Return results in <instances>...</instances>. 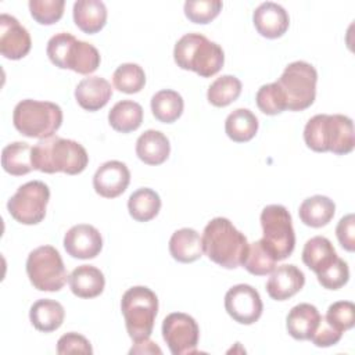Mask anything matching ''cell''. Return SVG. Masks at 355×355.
Instances as JSON below:
<instances>
[{
  "instance_id": "1",
  "label": "cell",
  "mask_w": 355,
  "mask_h": 355,
  "mask_svg": "<svg viewBox=\"0 0 355 355\" xmlns=\"http://www.w3.org/2000/svg\"><path fill=\"white\" fill-rule=\"evenodd\" d=\"M305 144L316 151H331L337 155L348 154L355 146L352 119L341 114H318L304 128Z\"/></svg>"
},
{
  "instance_id": "2",
  "label": "cell",
  "mask_w": 355,
  "mask_h": 355,
  "mask_svg": "<svg viewBox=\"0 0 355 355\" xmlns=\"http://www.w3.org/2000/svg\"><path fill=\"white\" fill-rule=\"evenodd\" d=\"M32 164L36 171L44 173L78 175L86 169L89 155L80 143L50 136L39 140L32 147Z\"/></svg>"
},
{
  "instance_id": "3",
  "label": "cell",
  "mask_w": 355,
  "mask_h": 355,
  "mask_svg": "<svg viewBox=\"0 0 355 355\" xmlns=\"http://www.w3.org/2000/svg\"><path fill=\"white\" fill-rule=\"evenodd\" d=\"M204 254L225 269H236L243 263L248 250L247 237L227 218H214L202 232Z\"/></svg>"
},
{
  "instance_id": "4",
  "label": "cell",
  "mask_w": 355,
  "mask_h": 355,
  "mask_svg": "<svg viewBox=\"0 0 355 355\" xmlns=\"http://www.w3.org/2000/svg\"><path fill=\"white\" fill-rule=\"evenodd\" d=\"M173 58L179 68L193 71L201 78L218 73L225 62L222 47L201 33H186L175 44Z\"/></svg>"
},
{
  "instance_id": "5",
  "label": "cell",
  "mask_w": 355,
  "mask_h": 355,
  "mask_svg": "<svg viewBox=\"0 0 355 355\" xmlns=\"http://www.w3.org/2000/svg\"><path fill=\"white\" fill-rule=\"evenodd\" d=\"M49 60L61 69L89 75L100 67L98 50L83 40H78L68 32H60L50 37L46 49Z\"/></svg>"
},
{
  "instance_id": "6",
  "label": "cell",
  "mask_w": 355,
  "mask_h": 355,
  "mask_svg": "<svg viewBox=\"0 0 355 355\" xmlns=\"http://www.w3.org/2000/svg\"><path fill=\"white\" fill-rule=\"evenodd\" d=\"M15 129L31 139H46L54 136L62 123V110L51 101L26 98L19 101L12 112Z\"/></svg>"
},
{
  "instance_id": "7",
  "label": "cell",
  "mask_w": 355,
  "mask_h": 355,
  "mask_svg": "<svg viewBox=\"0 0 355 355\" xmlns=\"http://www.w3.org/2000/svg\"><path fill=\"white\" fill-rule=\"evenodd\" d=\"M121 311L133 343L150 338L158 313V298L151 288L146 286L128 288L121 300Z\"/></svg>"
},
{
  "instance_id": "8",
  "label": "cell",
  "mask_w": 355,
  "mask_h": 355,
  "mask_svg": "<svg viewBox=\"0 0 355 355\" xmlns=\"http://www.w3.org/2000/svg\"><path fill=\"white\" fill-rule=\"evenodd\" d=\"M262 239L261 241L276 261L288 258L295 247V233L291 215L284 205L270 204L261 212Z\"/></svg>"
},
{
  "instance_id": "9",
  "label": "cell",
  "mask_w": 355,
  "mask_h": 355,
  "mask_svg": "<svg viewBox=\"0 0 355 355\" xmlns=\"http://www.w3.org/2000/svg\"><path fill=\"white\" fill-rule=\"evenodd\" d=\"M318 72L306 61L288 64L280 75L277 85L284 93L287 110L302 111L311 107L316 97Z\"/></svg>"
},
{
  "instance_id": "10",
  "label": "cell",
  "mask_w": 355,
  "mask_h": 355,
  "mask_svg": "<svg viewBox=\"0 0 355 355\" xmlns=\"http://www.w3.org/2000/svg\"><path fill=\"white\" fill-rule=\"evenodd\" d=\"M26 275L39 291H60L68 280L62 258L53 245H40L29 252Z\"/></svg>"
},
{
  "instance_id": "11",
  "label": "cell",
  "mask_w": 355,
  "mask_h": 355,
  "mask_svg": "<svg viewBox=\"0 0 355 355\" xmlns=\"http://www.w3.org/2000/svg\"><path fill=\"white\" fill-rule=\"evenodd\" d=\"M50 200L49 186L40 180H32L19 186L8 200L10 215L22 225H37L46 216Z\"/></svg>"
},
{
  "instance_id": "12",
  "label": "cell",
  "mask_w": 355,
  "mask_h": 355,
  "mask_svg": "<svg viewBox=\"0 0 355 355\" xmlns=\"http://www.w3.org/2000/svg\"><path fill=\"white\" fill-rule=\"evenodd\" d=\"M162 337L173 355H190L197 352L200 329L190 315L172 312L162 322Z\"/></svg>"
},
{
  "instance_id": "13",
  "label": "cell",
  "mask_w": 355,
  "mask_h": 355,
  "mask_svg": "<svg viewBox=\"0 0 355 355\" xmlns=\"http://www.w3.org/2000/svg\"><path fill=\"white\" fill-rule=\"evenodd\" d=\"M227 315L240 324L255 323L263 311L259 293L250 284H236L225 294Z\"/></svg>"
},
{
  "instance_id": "14",
  "label": "cell",
  "mask_w": 355,
  "mask_h": 355,
  "mask_svg": "<svg viewBox=\"0 0 355 355\" xmlns=\"http://www.w3.org/2000/svg\"><path fill=\"white\" fill-rule=\"evenodd\" d=\"M31 35L19 21L8 14L0 15V53L7 60H21L31 51Z\"/></svg>"
},
{
  "instance_id": "15",
  "label": "cell",
  "mask_w": 355,
  "mask_h": 355,
  "mask_svg": "<svg viewBox=\"0 0 355 355\" xmlns=\"http://www.w3.org/2000/svg\"><path fill=\"white\" fill-rule=\"evenodd\" d=\"M64 248L72 258L92 259L101 252L103 237L92 225H75L64 236Z\"/></svg>"
},
{
  "instance_id": "16",
  "label": "cell",
  "mask_w": 355,
  "mask_h": 355,
  "mask_svg": "<svg viewBox=\"0 0 355 355\" xmlns=\"http://www.w3.org/2000/svg\"><path fill=\"white\" fill-rule=\"evenodd\" d=\"M130 172L128 166L116 159L104 162L93 176L94 191L104 198L121 196L129 186Z\"/></svg>"
},
{
  "instance_id": "17",
  "label": "cell",
  "mask_w": 355,
  "mask_h": 355,
  "mask_svg": "<svg viewBox=\"0 0 355 355\" xmlns=\"http://www.w3.org/2000/svg\"><path fill=\"white\" fill-rule=\"evenodd\" d=\"M252 22L261 36L266 39H277L287 32L290 17L280 4L266 1L255 8Z\"/></svg>"
},
{
  "instance_id": "18",
  "label": "cell",
  "mask_w": 355,
  "mask_h": 355,
  "mask_svg": "<svg viewBox=\"0 0 355 355\" xmlns=\"http://www.w3.org/2000/svg\"><path fill=\"white\" fill-rule=\"evenodd\" d=\"M305 284L304 272L295 265L275 268L266 282V291L275 301H286L295 295Z\"/></svg>"
},
{
  "instance_id": "19",
  "label": "cell",
  "mask_w": 355,
  "mask_h": 355,
  "mask_svg": "<svg viewBox=\"0 0 355 355\" xmlns=\"http://www.w3.org/2000/svg\"><path fill=\"white\" fill-rule=\"evenodd\" d=\"M112 97V87L110 82L101 76H87L83 78L76 89L75 98L76 103L86 111H98Z\"/></svg>"
},
{
  "instance_id": "20",
  "label": "cell",
  "mask_w": 355,
  "mask_h": 355,
  "mask_svg": "<svg viewBox=\"0 0 355 355\" xmlns=\"http://www.w3.org/2000/svg\"><path fill=\"white\" fill-rule=\"evenodd\" d=\"M171 153V144L168 137L154 129H148L141 133L136 141V155L147 165L164 164Z\"/></svg>"
},
{
  "instance_id": "21",
  "label": "cell",
  "mask_w": 355,
  "mask_h": 355,
  "mask_svg": "<svg viewBox=\"0 0 355 355\" xmlns=\"http://www.w3.org/2000/svg\"><path fill=\"white\" fill-rule=\"evenodd\" d=\"M68 283L73 295L79 298L98 297L105 286L103 272L93 265H80L68 276Z\"/></svg>"
},
{
  "instance_id": "22",
  "label": "cell",
  "mask_w": 355,
  "mask_h": 355,
  "mask_svg": "<svg viewBox=\"0 0 355 355\" xmlns=\"http://www.w3.org/2000/svg\"><path fill=\"white\" fill-rule=\"evenodd\" d=\"M320 320V313L315 305L302 302L291 308L286 318V329L295 340H311Z\"/></svg>"
},
{
  "instance_id": "23",
  "label": "cell",
  "mask_w": 355,
  "mask_h": 355,
  "mask_svg": "<svg viewBox=\"0 0 355 355\" xmlns=\"http://www.w3.org/2000/svg\"><path fill=\"white\" fill-rule=\"evenodd\" d=\"M169 252L172 258L182 263H190L202 257V239L191 227L176 230L169 239Z\"/></svg>"
},
{
  "instance_id": "24",
  "label": "cell",
  "mask_w": 355,
  "mask_h": 355,
  "mask_svg": "<svg viewBox=\"0 0 355 355\" xmlns=\"http://www.w3.org/2000/svg\"><path fill=\"white\" fill-rule=\"evenodd\" d=\"M75 25L85 33L100 32L107 24V8L100 0H78L72 10Z\"/></svg>"
},
{
  "instance_id": "25",
  "label": "cell",
  "mask_w": 355,
  "mask_h": 355,
  "mask_svg": "<svg viewBox=\"0 0 355 355\" xmlns=\"http://www.w3.org/2000/svg\"><path fill=\"white\" fill-rule=\"evenodd\" d=\"M65 318L64 306L50 298H42L33 302L29 311V319L32 326L43 333H51L61 327Z\"/></svg>"
},
{
  "instance_id": "26",
  "label": "cell",
  "mask_w": 355,
  "mask_h": 355,
  "mask_svg": "<svg viewBox=\"0 0 355 355\" xmlns=\"http://www.w3.org/2000/svg\"><path fill=\"white\" fill-rule=\"evenodd\" d=\"M336 204L326 196H312L305 198L298 209L300 219L309 227L326 226L334 216Z\"/></svg>"
},
{
  "instance_id": "27",
  "label": "cell",
  "mask_w": 355,
  "mask_h": 355,
  "mask_svg": "<svg viewBox=\"0 0 355 355\" xmlns=\"http://www.w3.org/2000/svg\"><path fill=\"white\" fill-rule=\"evenodd\" d=\"M337 257L331 241L323 236L309 239L302 248V262L316 275L329 268Z\"/></svg>"
},
{
  "instance_id": "28",
  "label": "cell",
  "mask_w": 355,
  "mask_h": 355,
  "mask_svg": "<svg viewBox=\"0 0 355 355\" xmlns=\"http://www.w3.org/2000/svg\"><path fill=\"white\" fill-rule=\"evenodd\" d=\"M108 122L114 130L130 133L140 128L143 122V108L133 100H121L108 112Z\"/></svg>"
},
{
  "instance_id": "29",
  "label": "cell",
  "mask_w": 355,
  "mask_h": 355,
  "mask_svg": "<svg viewBox=\"0 0 355 355\" xmlns=\"http://www.w3.org/2000/svg\"><path fill=\"white\" fill-rule=\"evenodd\" d=\"M258 118L247 108H237L225 121L227 137L236 143L250 141L258 132Z\"/></svg>"
},
{
  "instance_id": "30",
  "label": "cell",
  "mask_w": 355,
  "mask_h": 355,
  "mask_svg": "<svg viewBox=\"0 0 355 355\" xmlns=\"http://www.w3.org/2000/svg\"><path fill=\"white\" fill-rule=\"evenodd\" d=\"M1 166L12 176H22L33 171L32 147L25 141L7 144L1 151Z\"/></svg>"
},
{
  "instance_id": "31",
  "label": "cell",
  "mask_w": 355,
  "mask_h": 355,
  "mask_svg": "<svg viewBox=\"0 0 355 355\" xmlns=\"http://www.w3.org/2000/svg\"><path fill=\"white\" fill-rule=\"evenodd\" d=\"M128 209L135 220L148 222L158 215L161 209V198L153 189L141 187L130 194Z\"/></svg>"
},
{
  "instance_id": "32",
  "label": "cell",
  "mask_w": 355,
  "mask_h": 355,
  "mask_svg": "<svg viewBox=\"0 0 355 355\" xmlns=\"http://www.w3.org/2000/svg\"><path fill=\"white\" fill-rule=\"evenodd\" d=\"M183 108L184 101L175 90L164 89L151 97V112L155 119L162 123H172L178 121L183 112Z\"/></svg>"
},
{
  "instance_id": "33",
  "label": "cell",
  "mask_w": 355,
  "mask_h": 355,
  "mask_svg": "<svg viewBox=\"0 0 355 355\" xmlns=\"http://www.w3.org/2000/svg\"><path fill=\"white\" fill-rule=\"evenodd\" d=\"M241 93V82L233 75L216 78L208 87L207 98L215 107H226L236 101Z\"/></svg>"
},
{
  "instance_id": "34",
  "label": "cell",
  "mask_w": 355,
  "mask_h": 355,
  "mask_svg": "<svg viewBox=\"0 0 355 355\" xmlns=\"http://www.w3.org/2000/svg\"><path fill=\"white\" fill-rule=\"evenodd\" d=\"M276 259L261 240L248 244L247 254L243 259V268L254 276H266L276 268Z\"/></svg>"
},
{
  "instance_id": "35",
  "label": "cell",
  "mask_w": 355,
  "mask_h": 355,
  "mask_svg": "<svg viewBox=\"0 0 355 355\" xmlns=\"http://www.w3.org/2000/svg\"><path fill=\"white\" fill-rule=\"evenodd\" d=\"M112 83L115 89L122 93H139L146 85L144 69L135 62L121 64L112 75Z\"/></svg>"
},
{
  "instance_id": "36",
  "label": "cell",
  "mask_w": 355,
  "mask_h": 355,
  "mask_svg": "<svg viewBox=\"0 0 355 355\" xmlns=\"http://www.w3.org/2000/svg\"><path fill=\"white\" fill-rule=\"evenodd\" d=\"M255 101L258 108L266 115H277L287 110L284 93L277 82L261 86L257 92Z\"/></svg>"
},
{
  "instance_id": "37",
  "label": "cell",
  "mask_w": 355,
  "mask_h": 355,
  "mask_svg": "<svg viewBox=\"0 0 355 355\" xmlns=\"http://www.w3.org/2000/svg\"><path fill=\"white\" fill-rule=\"evenodd\" d=\"M32 18L40 25H53L64 14V0H31L28 3Z\"/></svg>"
},
{
  "instance_id": "38",
  "label": "cell",
  "mask_w": 355,
  "mask_h": 355,
  "mask_svg": "<svg viewBox=\"0 0 355 355\" xmlns=\"http://www.w3.org/2000/svg\"><path fill=\"white\" fill-rule=\"evenodd\" d=\"M223 4L219 0H187L184 3V15L194 24H208L215 19Z\"/></svg>"
},
{
  "instance_id": "39",
  "label": "cell",
  "mask_w": 355,
  "mask_h": 355,
  "mask_svg": "<svg viewBox=\"0 0 355 355\" xmlns=\"http://www.w3.org/2000/svg\"><path fill=\"white\" fill-rule=\"evenodd\" d=\"M324 318L337 330L344 333L345 330L352 329L355 324V305L351 301L333 302L327 308Z\"/></svg>"
},
{
  "instance_id": "40",
  "label": "cell",
  "mask_w": 355,
  "mask_h": 355,
  "mask_svg": "<svg viewBox=\"0 0 355 355\" xmlns=\"http://www.w3.org/2000/svg\"><path fill=\"white\" fill-rule=\"evenodd\" d=\"M316 276L322 287L327 290H338L347 284L349 279V269L347 262L337 257V259L329 268H326Z\"/></svg>"
},
{
  "instance_id": "41",
  "label": "cell",
  "mask_w": 355,
  "mask_h": 355,
  "mask_svg": "<svg viewBox=\"0 0 355 355\" xmlns=\"http://www.w3.org/2000/svg\"><path fill=\"white\" fill-rule=\"evenodd\" d=\"M57 352L60 355H67V354L90 355V354H93V348L85 336L75 333V331H69L58 338Z\"/></svg>"
},
{
  "instance_id": "42",
  "label": "cell",
  "mask_w": 355,
  "mask_h": 355,
  "mask_svg": "<svg viewBox=\"0 0 355 355\" xmlns=\"http://www.w3.org/2000/svg\"><path fill=\"white\" fill-rule=\"evenodd\" d=\"M343 337V333L340 330H337L333 324L329 323V320L324 316H320L319 324L315 330V333L311 337V341L320 348H326V347H331L334 344H337Z\"/></svg>"
},
{
  "instance_id": "43",
  "label": "cell",
  "mask_w": 355,
  "mask_h": 355,
  "mask_svg": "<svg viewBox=\"0 0 355 355\" xmlns=\"http://www.w3.org/2000/svg\"><path fill=\"white\" fill-rule=\"evenodd\" d=\"M336 236L341 247L349 252L355 250V216L348 214L340 219L336 227Z\"/></svg>"
},
{
  "instance_id": "44",
  "label": "cell",
  "mask_w": 355,
  "mask_h": 355,
  "mask_svg": "<svg viewBox=\"0 0 355 355\" xmlns=\"http://www.w3.org/2000/svg\"><path fill=\"white\" fill-rule=\"evenodd\" d=\"M130 354H162L161 348L151 341L150 338L141 340V341H135V345L129 351Z\"/></svg>"
}]
</instances>
